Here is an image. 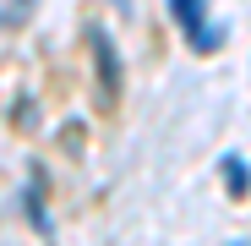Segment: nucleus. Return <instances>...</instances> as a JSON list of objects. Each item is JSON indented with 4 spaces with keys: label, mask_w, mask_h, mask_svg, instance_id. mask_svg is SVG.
<instances>
[{
    "label": "nucleus",
    "mask_w": 251,
    "mask_h": 246,
    "mask_svg": "<svg viewBox=\"0 0 251 246\" xmlns=\"http://www.w3.org/2000/svg\"><path fill=\"white\" fill-rule=\"evenodd\" d=\"M88 44H93V60H99V82H104V93L115 99L120 88V55H115V38L104 27H88Z\"/></svg>",
    "instance_id": "obj_1"
},
{
    "label": "nucleus",
    "mask_w": 251,
    "mask_h": 246,
    "mask_svg": "<svg viewBox=\"0 0 251 246\" xmlns=\"http://www.w3.org/2000/svg\"><path fill=\"white\" fill-rule=\"evenodd\" d=\"M170 17H175V27L191 38V33L207 22V0H170Z\"/></svg>",
    "instance_id": "obj_2"
},
{
    "label": "nucleus",
    "mask_w": 251,
    "mask_h": 246,
    "mask_svg": "<svg viewBox=\"0 0 251 246\" xmlns=\"http://www.w3.org/2000/svg\"><path fill=\"white\" fill-rule=\"evenodd\" d=\"M219 175H224V186H229L235 197L251 191V164H246L240 153H224V159H219Z\"/></svg>",
    "instance_id": "obj_3"
},
{
    "label": "nucleus",
    "mask_w": 251,
    "mask_h": 246,
    "mask_svg": "<svg viewBox=\"0 0 251 246\" xmlns=\"http://www.w3.org/2000/svg\"><path fill=\"white\" fill-rule=\"evenodd\" d=\"M22 202H27V219H33V230L38 235H50V214H44V181H27V191H22Z\"/></svg>",
    "instance_id": "obj_4"
},
{
    "label": "nucleus",
    "mask_w": 251,
    "mask_h": 246,
    "mask_svg": "<svg viewBox=\"0 0 251 246\" xmlns=\"http://www.w3.org/2000/svg\"><path fill=\"white\" fill-rule=\"evenodd\" d=\"M191 50H197V55H213V50H224V22H213V17H207V22L191 33Z\"/></svg>",
    "instance_id": "obj_5"
},
{
    "label": "nucleus",
    "mask_w": 251,
    "mask_h": 246,
    "mask_svg": "<svg viewBox=\"0 0 251 246\" xmlns=\"http://www.w3.org/2000/svg\"><path fill=\"white\" fill-rule=\"evenodd\" d=\"M115 11H131V0H115Z\"/></svg>",
    "instance_id": "obj_6"
},
{
    "label": "nucleus",
    "mask_w": 251,
    "mask_h": 246,
    "mask_svg": "<svg viewBox=\"0 0 251 246\" xmlns=\"http://www.w3.org/2000/svg\"><path fill=\"white\" fill-rule=\"evenodd\" d=\"M0 27H6V11H0Z\"/></svg>",
    "instance_id": "obj_7"
}]
</instances>
